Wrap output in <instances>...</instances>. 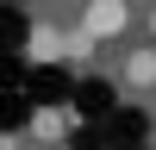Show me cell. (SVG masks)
<instances>
[{
	"label": "cell",
	"mask_w": 156,
	"mask_h": 150,
	"mask_svg": "<svg viewBox=\"0 0 156 150\" xmlns=\"http://www.w3.org/2000/svg\"><path fill=\"white\" fill-rule=\"evenodd\" d=\"M81 25H87L94 38H119L125 25H131V6H125V0H87Z\"/></svg>",
	"instance_id": "obj_1"
},
{
	"label": "cell",
	"mask_w": 156,
	"mask_h": 150,
	"mask_svg": "<svg viewBox=\"0 0 156 150\" xmlns=\"http://www.w3.org/2000/svg\"><path fill=\"white\" fill-rule=\"evenodd\" d=\"M62 44H69V31H56V25H37V31H31V56H37V62H50V56H69Z\"/></svg>",
	"instance_id": "obj_2"
},
{
	"label": "cell",
	"mask_w": 156,
	"mask_h": 150,
	"mask_svg": "<svg viewBox=\"0 0 156 150\" xmlns=\"http://www.w3.org/2000/svg\"><path fill=\"white\" fill-rule=\"evenodd\" d=\"M125 81L131 88H156V50H131L125 56Z\"/></svg>",
	"instance_id": "obj_3"
},
{
	"label": "cell",
	"mask_w": 156,
	"mask_h": 150,
	"mask_svg": "<svg viewBox=\"0 0 156 150\" xmlns=\"http://www.w3.org/2000/svg\"><path fill=\"white\" fill-rule=\"evenodd\" d=\"M62 125H69V119H62L56 106H44V112H37V119H31V131L44 138V144H56V138H62Z\"/></svg>",
	"instance_id": "obj_4"
},
{
	"label": "cell",
	"mask_w": 156,
	"mask_h": 150,
	"mask_svg": "<svg viewBox=\"0 0 156 150\" xmlns=\"http://www.w3.org/2000/svg\"><path fill=\"white\" fill-rule=\"evenodd\" d=\"M150 31H156V12H150Z\"/></svg>",
	"instance_id": "obj_5"
}]
</instances>
